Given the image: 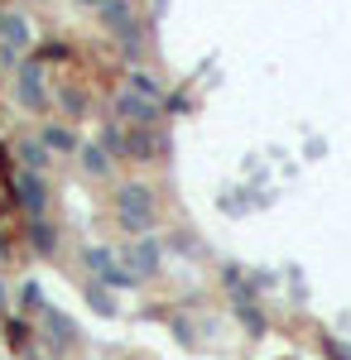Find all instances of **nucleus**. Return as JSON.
Instances as JSON below:
<instances>
[{
  "label": "nucleus",
  "instance_id": "f257e3e1",
  "mask_svg": "<svg viewBox=\"0 0 351 360\" xmlns=\"http://www.w3.org/2000/svg\"><path fill=\"white\" fill-rule=\"evenodd\" d=\"M116 207H121V226H130V231H144V226L154 221V197L144 193L140 183H125L116 193Z\"/></svg>",
  "mask_w": 351,
  "mask_h": 360
},
{
  "label": "nucleus",
  "instance_id": "f03ea898",
  "mask_svg": "<svg viewBox=\"0 0 351 360\" xmlns=\"http://www.w3.org/2000/svg\"><path fill=\"white\" fill-rule=\"evenodd\" d=\"M159 269V240H140L135 245V278H149Z\"/></svg>",
  "mask_w": 351,
  "mask_h": 360
},
{
  "label": "nucleus",
  "instance_id": "7ed1b4c3",
  "mask_svg": "<svg viewBox=\"0 0 351 360\" xmlns=\"http://www.w3.org/2000/svg\"><path fill=\"white\" fill-rule=\"evenodd\" d=\"M20 193H25L29 217H44V183H39L34 173H25V178H20Z\"/></svg>",
  "mask_w": 351,
  "mask_h": 360
},
{
  "label": "nucleus",
  "instance_id": "20e7f679",
  "mask_svg": "<svg viewBox=\"0 0 351 360\" xmlns=\"http://www.w3.org/2000/svg\"><path fill=\"white\" fill-rule=\"evenodd\" d=\"M20 91H25V106H49V101H44V82H39V72H34V68H25Z\"/></svg>",
  "mask_w": 351,
  "mask_h": 360
},
{
  "label": "nucleus",
  "instance_id": "39448f33",
  "mask_svg": "<svg viewBox=\"0 0 351 360\" xmlns=\"http://www.w3.org/2000/svg\"><path fill=\"white\" fill-rule=\"evenodd\" d=\"M82 164H87V168H92V173H97V178H101V173H106V154H101V149H87V154H82Z\"/></svg>",
  "mask_w": 351,
  "mask_h": 360
},
{
  "label": "nucleus",
  "instance_id": "423d86ee",
  "mask_svg": "<svg viewBox=\"0 0 351 360\" xmlns=\"http://www.w3.org/2000/svg\"><path fill=\"white\" fill-rule=\"evenodd\" d=\"M44 139H49L54 149H73V144H78V139L68 135V130H58V125H54V130H49V135H44Z\"/></svg>",
  "mask_w": 351,
  "mask_h": 360
},
{
  "label": "nucleus",
  "instance_id": "0eeeda50",
  "mask_svg": "<svg viewBox=\"0 0 351 360\" xmlns=\"http://www.w3.org/2000/svg\"><path fill=\"white\" fill-rule=\"evenodd\" d=\"M34 240H39L44 250H54V231H49V226H39V221H34Z\"/></svg>",
  "mask_w": 351,
  "mask_h": 360
}]
</instances>
